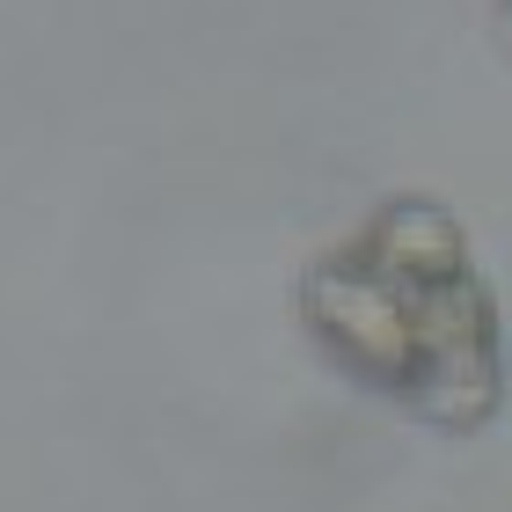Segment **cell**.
<instances>
[{
  "mask_svg": "<svg viewBox=\"0 0 512 512\" xmlns=\"http://www.w3.org/2000/svg\"><path fill=\"white\" fill-rule=\"evenodd\" d=\"M315 344L359 388L432 425L469 432L505 395L498 308L469 264L461 227L425 198H395L337 242L300 286Z\"/></svg>",
  "mask_w": 512,
  "mask_h": 512,
  "instance_id": "obj_1",
  "label": "cell"
}]
</instances>
